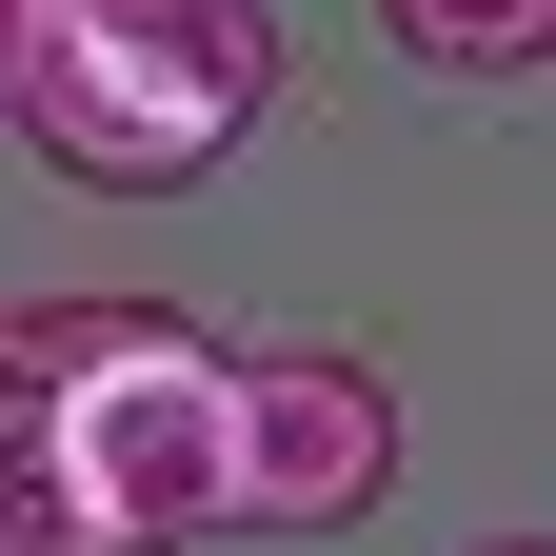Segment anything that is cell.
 I'll list each match as a JSON object with an SVG mask.
<instances>
[{
    "instance_id": "obj_1",
    "label": "cell",
    "mask_w": 556,
    "mask_h": 556,
    "mask_svg": "<svg viewBox=\"0 0 556 556\" xmlns=\"http://www.w3.org/2000/svg\"><path fill=\"white\" fill-rule=\"evenodd\" d=\"M258 119H278V0H80L40 21V80H21V139L80 199H179Z\"/></svg>"
},
{
    "instance_id": "obj_2",
    "label": "cell",
    "mask_w": 556,
    "mask_h": 556,
    "mask_svg": "<svg viewBox=\"0 0 556 556\" xmlns=\"http://www.w3.org/2000/svg\"><path fill=\"white\" fill-rule=\"evenodd\" d=\"M60 477L100 497L119 556L239 536V358L179 318H100L80 299V378H60Z\"/></svg>"
},
{
    "instance_id": "obj_3",
    "label": "cell",
    "mask_w": 556,
    "mask_h": 556,
    "mask_svg": "<svg viewBox=\"0 0 556 556\" xmlns=\"http://www.w3.org/2000/svg\"><path fill=\"white\" fill-rule=\"evenodd\" d=\"M397 497V378L338 338L239 358V536H358Z\"/></svg>"
},
{
    "instance_id": "obj_4",
    "label": "cell",
    "mask_w": 556,
    "mask_h": 556,
    "mask_svg": "<svg viewBox=\"0 0 556 556\" xmlns=\"http://www.w3.org/2000/svg\"><path fill=\"white\" fill-rule=\"evenodd\" d=\"M60 378H80V299H0V556H119L60 477Z\"/></svg>"
},
{
    "instance_id": "obj_5",
    "label": "cell",
    "mask_w": 556,
    "mask_h": 556,
    "mask_svg": "<svg viewBox=\"0 0 556 556\" xmlns=\"http://www.w3.org/2000/svg\"><path fill=\"white\" fill-rule=\"evenodd\" d=\"M417 80H556V0H378Z\"/></svg>"
},
{
    "instance_id": "obj_6",
    "label": "cell",
    "mask_w": 556,
    "mask_h": 556,
    "mask_svg": "<svg viewBox=\"0 0 556 556\" xmlns=\"http://www.w3.org/2000/svg\"><path fill=\"white\" fill-rule=\"evenodd\" d=\"M21 80H40V21H21V0H0V119H21Z\"/></svg>"
},
{
    "instance_id": "obj_7",
    "label": "cell",
    "mask_w": 556,
    "mask_h": 556,
    "mask_svg": "<svg viewBox=\"0 0 556 556\" xmlns=\"http://www.w3.org/2000/svg\"><path fill=\"white\" fill-rule=\"evenodd\" d=\"M477 556H556V536H477Z\"/></svg>"
},
{
    "instance_id": "obj_8",
    "label": "cell",
    "mask_w": 556,
    "mask_h": 556,
    "mask_svg": "<svg viewBox=\"0 0 556 556\" xmlns=\"http://www.w3.org/2000/svg\"><path fill=\"white\" fill-rule=\"evenodd\" d=\"M21 21H80V0H21Z\"/></svg>"
}]
</instances>
